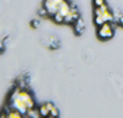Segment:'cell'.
Listing matches in <instances>:
<instances>
[{
    "instance_id": "obj_1",
    "label": "cell",
    "mask_w": 123,
    "mask_h": 118,
    "mask_svg": "<svg viewBox=\"0 0 123 118\" xmlns=\"http://www.w3.org/2000/svg\"><path fill=\"white\" fill-rule=\"evenodd\" d=\"M113 33H115L113 26H112L111 22H105L97 30V36L101 39H110V38L113 37Z\"/></svg>"
},
{
    "instance_id": "obj_2",
    "label": "cell",
    "mask_w": 123,
    "mask_h": 118,
    "mask_svg": "<svg viewBox=\"0 0 123 118\" xmlns=\"http://www.w3.org/2000/svg\"><path fill=\"white\" fill-rule=\"evenodd\" d=\"M64 1H65V0H44V1H43V6L47 9L48 15L53 17L59 11L60 5L63 4Z\"/></svg>"
},
{
    "instance_id": "obj_3",
    "label": "cell",
    "mask_w": 123,
    "mask_h": 118,
    "mask_svg": "<svg viewBox=\"0 0 123 118\" xmlns=\"http://www.w3.org/2000/svg\"><path fill=\"white\" fill-rule=\"evenodd\" d=\"M79 17H80V14H79L78 7H76L74 4H71V5H70V11H69V14L64 17V24H74Z\"/></svg>"
},
{
    "instance_id": "obj_4",
    "label": "cell",
    "mask_w": 123,
    "mask_h": 118,
    "mask_svg": "<svg viewBox=\"0 0 123 118\" xmlns=\"http://www.w3.org/2000/svg\"><path fill=\"white\" fill-rule=\"evenodd\" d=\"M73 26H74V32H75V35H81L84 32V30H85V22H84V20L81 18V17H79L76 21L73 24Z\"/></svg>"
},
{
    "instance_id": "obj_5",
    "label": "cell",
    "mask_w": 123,
    "mask_h": 118,
    "mask_svg": "<svg viewBox=\"0 0 123 118\" xmlns=\"http://www.w3.org/2000/svg\"><path fill=\"white\" fill-rule=\"evenodd\" d=\"M70 5H71V4H70V3H68L67 0H65V1L60 5V7H59V11H58V12L65 17V16L69 14V11H70Z\"/></svg>"
},
{
    "instance_id": "obj_6",
    "label": "cell",
    "mask_w": 123,
    "mask_h": 118,
    "mask_svg": "<svg viewBox=\"0 0 123 118\" xmlns=\"http://www.w3.org/2000/svg\"><path fill=\"white\" fill-rule=\"evenodd\" d=\"M26 116L27 117H30V118H41V113H39V110L38 108H30V110L27 111V113H26Z\"/></svg>"
},
{
    "instance_id": "obj_7",
    "label": "cell",
    "mask_w": 123,
    "mask_h": 118,
    "mask_svg": "<svg viewBox=\"0 0 123 118\" xmlns=\"http://www.w3.org/2000/svg\"><path fill=\"white\" fill-rule=\"evenodd\" d=\"M24 116L25 114H22L21 112L14 110V108H11V110L9 111V113H7V118H25Z\"/></svg>"
},
{
    "instance_id": "obj_8",
    "label": "cell",
    "mask_w": 123,
    "mask_h": 118,
    "mask_svg": "<svg viewBox=\"0 0 123 118\" xmlns=\"http://www.w3.org/2000/svg\"><path fill=\"white\" fill-rule=\"evenodd\" d=\"M38 110H39L41 117H43V118H46V117H48V116L50 114V112H49V108L47 107V105H46V103H44V105H41Z\"/></svg>"
},
{
    "instance_id": "obj_9",
    "label": "cell",
    "mask_w": 123,
    "mask_h": 118,
    "mask_svg": "<svg viewBox=\"0 0 123 118\" xmlns=\"http://www.w3.org/2000/svg\"><path fill=\"white\" fill-rule=\"evenodd\" d=\"M53 20H54L57 24H64V16L60 15L59 12H57V14L53 16Z\"/></svg>"
},
{
    "instance_id": "obj_10",
    "label": "cell",
    "mask_w": 123,
    "mask_h": 118,
    "mask_svg": "<svg viewBox=\"0 0 123 118\" xmlns=\"http://www.w3.org/2000/svg\"><path fill=\"white\" fill-rule=\"evenodd\" d=\"M94 22H95V25H96L97 27H100V26H102V25L105 24V20L102 18V16H95Z\"/></svg>"
},
{
    "instance_id": "obj_11",
    "label": "cell",
    "mask_w": 123,
    "mask_h": 118,
    "mask_svg": "<svg viewBox=\"0 0 123 118\" xmlns=\"http://www.w3.org/2000/svg\"><path fill=\"white\" fill-rule=\"evenodd\" d=\"M38 15H39V16H42V17L48 16V11H47V9H46L44 6L39 7V10H38Z\"/></svg>"
},
{
    "instance_id": "obj_12",
    "label": "cell",
    "mask_w": 123,
    "mask_h": 118,
    "mask_svg": "<svg viewBox=\"0 0 123 118\" xmlns=\"http://www.w3.org/2000/svg\"><path fill=\"white\" fill-rule=\"evenodd\" d=\"M50 41V48H57L58 46H59V42H58V39L57 38H54V37H52V38H49Z\"/></svg>"
},
{
    "instance_id": "obj_13",
    "label": "cell",
    "mask_w": 123,
    "mask_h": 118,
    "mask_svg": "<svg viewBox=\"0 0 123 118\" xmlns=\"http://www.w3.org/2000/svg\"><path fill=\"white\" fill-rule=\"evenodd\" d=\"M50 114H52L53 117H55V118L59 116V110H58V108H57L55 106H53V107H52V110H50Z\"/></svg>"
},
{
    "instance_id": "obj_14",
    "label": "cell",
    "mask_w": 123,
    "mask_h": 118,
    "mask_svg": "<svg viewBox=\"0 0 123 118\" xmlns=\"http://www.w3.org/2000/svg\"><path fill=\"white\" fill-rule=\"evenodd\" d=\"M106 4V0H94V6H102Z\"/></svg>"
},
{
    "instance_id": "obj_15",
    "label": "cell",
    "mask_w": 123,
    "mask_h": 118,
    "mask_svg": "<svg viewBox=\"0 0 123 118\" xmlns=\"http://www.w3.org/2000/svg\"><path fill=\"white\" fill-rule=\"evenodd\" d=\"M41 26V22L38 21V20H33L32 21V27H35V28H38Z\"/></svg>"
},
{
    "instance_id": "obj_16",
    "label": "cell",
    "mask_w": 123,
    "mask_h": 118,
    "mask_svg": "<svg viewBox=\"0 0 123 118\" xmlns=\"http://www.w3.org/2000/svg\"><path fill=\"white\" fill-rule=\"evenodd\" d=\"M0 118H7V113L4 111V112H1L0 113Z\"/></svg>"
},
{
    "instance_id": "obj_17",
    "label": "cell",
    "mask_w": 123,
    "mask_h": 118,
    "mask_svg": "<svg viewBox=\"0 0 123 118\" xmlns=\"http://www.w3.org/2000/svg\"><path fill=\"white\" fill-rule=\"evenodd\" d=\"M3 48H4V42L3 39H0V51H3Z\"/></svg>"
},
{
    "instance_id": "obj_18",
    "label": "cell",
    "mask_w": 123,
    "mask_h": 118,
    "mask_svg": "<svg viewBox=\"0 0 123 118\" xmlns=\"http://www.w3.org/2000/svg\"><path fill=\"white\" fill-rule=\"evenodd\" d=\"M118 24H119L121 26H123V16H122V17L119 18V22H118Z\"/></svg>"
},
{
    "instance_id": "obj_19",
    "label": "cell",
    "mask_w": 123,
    "mask_h": 118,
    "mask_svg": "<svg viewBox=\"0 0 123 118\" xmlns=\"http://www.w3.org/2000/svg\"><path fill=\"white\" fill-rule=\"evenodd\" d=\"M46 118H55V117H53L52 114H49V116H48V117H46Z\"/></svg>"
},
{
    "instance_id": "obj_20",
    "label": "cell",
    "mask_w": 123,
    "mask_h": 118,
    "mask_svg": "<svg viewBox=\"0 0 123 118\" xmlns=\"http://www.w3.org/2000/svg\"><path fill=\"white\" fill-rule=\"evenodd\" d=\"M26 118H30V117H26Z\"/></svg>"
}]
</instances>
